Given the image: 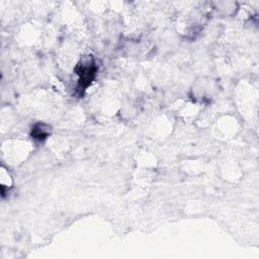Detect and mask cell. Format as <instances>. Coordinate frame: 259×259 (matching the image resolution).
<instances>
[{"label": "cell", "mask_w": 259, "mask_h": 259, "mask_svg": "<svg viewBox=\"0 0 259 259\" xmlns=\"http://www.w3.org/2000/svg\"><path fill=\"white\" fill-rule=\"evenodd\" d=\"M75 71L78 76V89L79 91H84L96 76L97 67L94 58L91 55L83 57L77 64Z\"/></svg>", "instance_id": "1"}, {"label": "cell", "mask_w": 259, "mask_h": 259, "mask_svg": "<svg viewBox=\"0 0 259 259\" xmlns=\"http://www.w3.org/2000/svg\"><path fill=\"white\" fill-rule=\"evenodd\" d=\"M51 134V126L44 122H38L33 125L31 128V137L39 142H42L48 139Z\"/></svg>", "instance_id": "2"}]
</instances>
